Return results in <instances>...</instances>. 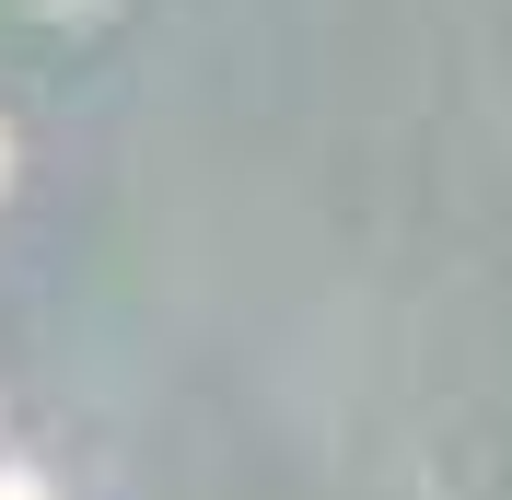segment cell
<instances>
[{"mask_svg": "<svg viewBox=\"0 0 512 500\" xmlns=\"http://www.w3.org/2000/svg\"><path fill=\"white\" fill-rule=\"evenodd\" d=\"M59 12H105V0H59Z\"/></svg>", "mask_w": 512, "mask_h": 500, "instance_id": "7a4b0ae2", "label": "cell"}, {"mask_svg": "<svg viewBox=\"0 0 512 500\" xmlns=\"http://www.w3.org/2000/svg\"><path fill=\"white\" fill-rule=\"evenodd\" d=\"M0 187H12V128H0Z\"/></svg>", "mask_w": 512, "mask_h": 500, "instance_id": "6da1fadb", "label": "cell"}]
</instances>
